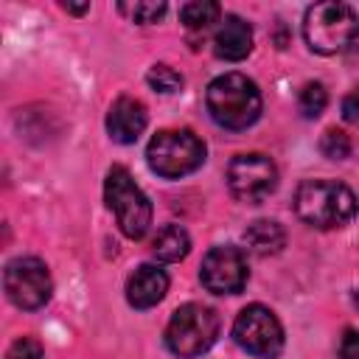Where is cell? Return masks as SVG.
Here are the masks:
<instances>
[{
  "instance_id": "9a60e30c",
  "label": "cell",
  "mask_w": 359,
  "mask_h": 359,
  "mask_svg": "<svg viewBox=\"0 0 359 359\" xmlns=\"http://www.w3.org/2000/svg\"><path fill=\"white\" fill-rule=\"evenodd\" d=\"M188 250H191V236L180 224H163L151 238V255L165 264L182 261L188 255Z\"/></svg>"
},
{
  "instance_id": "7c38bea8",
  "label": "cell",
  "mask_w": 359,
  "mask_h": 359,
  "mask_svg": "<svg viewBox=\"0 0 359 359\" xmlns=\"http://www.w3.org/2000/svg\"><path fill=\"white\" fill-rule=\"evenodd\" d=\"M168 292V275L157 264H140L126 283V300L135 309H151L157 306Z\"/></svg>"
},
{
  "instance_id": "30bf717a",
  "label": "cell",
  "mask_w": 359,
  "mask_h": 359,
  "mask_svg": "<svg viewBox=\"0 0 359 359\" xmlns=\"http://www.w3.org/2000/svg\"><path fill=\"white\" fill-rule=\"evenodd\" d=\"M202 286L213 294H236L244 289L247 283V261L244 252L238 247H213L205 258H202V269H199Z\"/></svg>"
},
{
  "instance_id": "ac0fdd59",
  "label": "cell",
  "mask_w": 359,
  "mask_h": 359,
  "mask_svg": "<svg viewBox=\"0 0 359 359\" xmlns=\"http://www.w3.org/2000/svg\"><path fill=\"white\" fill-rule=\"evenodd\" d=\"M146 81H149V87L151 90H157V93H177L180 87H182V76L171 67V65H151L149 67V73H146Z\"/></svg>"
},
{
  "instance_id": "ffe728a7",
  "label": "cell",
  "mask_w": 359,
  "mask_h": 359,
  "mask_svg": "<svg viewBox=\"0 0 359 359\" xmlns=\"http://www.w3.org/2000/svg\"><path fill=\"white\" fill-rule=\"evenodd\" d=\"M118 11L126 14L132 22L149 25L165 14V3H118Z\"/></svg>"
},
{
  "instance_id": "603a6c76",
  "label": "cell",
  "mask_w": 359,
  "mask_h": 359,
  "mask_svg": "<svg viewBox=\"0 0 359 359\" xmlns=\"http://www.w3.org/2000/svg\"><path fill=\"white\" fill-rule=\"evenodd\" d=\"M342 118L348 123H356L359 126V87H353L345 98H342Z\"/></svg>"
},
{
  "instance_id": "d4e9b609",
  "label": "cell",
  "mask_w": 359,
  "mask_h": 359,
  "mask_svg": "<svg viewBox=\"0 0 359 359\" xmlns=\"http://www.w3.org/2000/svg\"><path fill=\"white\" fill-rule=\"evenodd\" d=\"M353 303H356V309H359V289L353 292Z\"/></svg>"
},
{
  "instance_id": "d6986e66",
  "label": "cell",
  "mask_w": 359,
  "mask_h": 359,
  "mask_svg": "<svg viewBox=\"0 0 359 359\" xmlns=\"http://www.w3.org/2000/svg\"><path fill=\"white\" fill-rule=\"evenodd\" d=\"M320 151L328 160H345L353 151V143L342 129H325L323 137H320Z\"/></svg>"
},
{
  "instance_id": "4fadbf2b",
  "label": "cell",
  "mask_w": 359,
  "mask_h": 359,
  "mask_svg": "<svg viewBox=\"0 0 359 359\" xmlns=\"http://www.w3.org/2000/svg\"><path fill=\"white\" fill-rule=\"evenodd\" d=\"M252 50V28L236 14H227L213 31V53L227 62H241Z\"/></svg>"
},
{
  "instance_id": "7a4b0ae2",
  "label": "cell",
  "mask_w": 359,
  "mask_h": 359,
  "mask_svg": "<svg viewBox=\"0 0 359 359\" xmlns=\"http://www.w3.org/2000/svg\"><path fill=\"white\" fill-rule=\"evenodd\" d=\"M205 104H208L210 118L219 126L233 129V132L252 126L261 115V93H258L255 81L241 73L216 76L208 84Z\"/></svg>"
},
{
  "instance_id": "2e32d148",
  "label": "cell",
  "mask_w": 359,
  "mask_h": 359,
  "mask_svg": "<svg viewBox=\"0 0 359 359\" xmlns=\"http://www.w3.org/2000/svg\"><path fill=\"white\" fill-rule=\"evenodd\" d=\"M222 14V6L213 0H196V3H185L180 8V20L188 31H205L208 25H213Z\"/></svg>"
},
{
  "instance_id": "6da1fadb",
  "label": "cell",
  "mask_w": 359,
  "mask_h": 359,
  "mask_svg": "<svg viewBox=\"0 0 359 359\" xmlns=\"http://www.w3.org/2000/svg\"><path fill=\"white\" fill-rule=\"evenodd\" d=\"M356 196L337 180H306L294 191V213L317 230L345 227L356 216Z\"/></svg>"
},
{
  "instance_id": "3957f363",
  "label": "cell",
  "mask_w": 359,
  "mask_h": 359,
  "mask_svg": "<svg viewBox=\"0 0 359 359\" xmlns=\"http://www.w3.org/2000/svg\"><path fill=\"white\" fill-rule=\"evenodd\" d=\"M359 36V17L345 3H314L303 17V39L314 53L334 56Z\"/></svg>"
},
{
  "instance_id": "44dd1931",
  "label": "cell",
  "mask_w": 359,
  "mask_h": 359,
  "mask_svg": "<svg viewBox=\"0 0 359 359\" xmlns=\"http://www.w3.org/2000/svg\"><path fill=\"white\" fill-rule=\"evenodd\" d=\"M6 359H42V345L34 337H20L6 351Z\"/></svg>"
},
{
  "instance_id": "8fae6325",
  "label": "cell",
  "mask_w": 359,
  "mask_h": 359,
  "mask_svg": "<svg viewBox=\"0 0 359 359\" xmlns=\"http://www.w3.org/2000/svg\"><path fill=\"white\" fill-rule=\"evenodd\" d=\"M149 123V112L137 98L121 95L107 112V132L115 143H135Z\"/></svg>"
},
{
  "instance_id": "9c48e42d",
  "label": "cell",
  "mask_w": 359,
  "mask_h": 359,
  "mask_svg": "<svg viewBox=\"0 0 359 359\" xmlns=\"http://www.w3.org/2000/svg\"><path fill=\"white\" fill-rule=\"evenodd\" d=\"M275 185H278V168L261 151L236 154L227 165V188L238 202L258 205L275 191Z\"/></svg>"
},
{
  "instance_id": "5bb4252c",
  "label": "cell",
  "mask_w": 359,
  "mask_h": 359,
  "mask_svg": "<svg viewBox=\"0 0 359 359\" xmlns=\"http://www.w3.org/2000/svg\"><path fill=\"white\" fill-rule=\"evenodd\" d=\"M244 244H247V250H250L252 255H261V258L278 255V252L283 250V244H286V233H283V227H280L278 222H272V219H255V222L244 230Z\"/></svg>"
},
{
  "instance_id": "52a82bcc",
  "label": "cell",
  "mask_w": 359,
  "mask_h": 359,
  "mask_svg": "<svg viewBox=\"0 0 359 359\" xmlns=\"http://www.w3.org/2000/svg\"><path fill=\"white\" fill-rule=\"evenodd\" d=\"M233 337L247 353L261 359H275L283 351V325L275 311L261 303H252L238 311L233 323Z\"/></svg>"
},
{
  "instance_id": "277c9868",
  "label": "cell",
  "mask_w": 359,
  "mask_h": 359,
  "mask_svg": "<svg viewBox=\"0 0 359 359\" xmlns=\"http://www.w3.org/2000/svg\"><path fill=\"white\" fill-rule=\"evenodd\" d=\"M219 337V314L202 303L180 306L165 325V345L180 359H194L210 351Z\"/></svg>"
},
{
  "instance_id": "8992f818",
  "label": "cell",
  "mask_w": 359,
  "mask_h": 359,
  "mask_svg": "<svg viewBox=\"0 0 359 359\" xmlns=\"http://www.w3.org/2000/svg\"><path fill=\"white\" fill-rule=\"evenodd\" d=\"M104 196L115 222L126 238H143L151 224V202L137 188L132 174L123 165H112L104 180Z\"/></svg>"
},
{
  "instance_id": "ba28073f",
  "label": "cell",
  "mask_w": 359,
  "mask_h": 359,
  "mask_svg": "<svg viewBox=\"0 0 359 359\" xmlns=\"http://www.w3.org/2000/svg\"><path fill=\"white\" fill-rule=\"evenodd\" d=\"M3 286H6L8 300L17 309H28V311L45 306L53 292V280H50L45 261H39L34 255H20V258L8 261L6 272H3Z\"/></svg>"
},
{
  "instance_id": "5b68a950",
  "label": "cell",
  "mask_w": 359,
  "mask_h": 359,
  "mask_svg": "<svg viewBox=\"0 0 359 359\" xmlns=\"http://www.w3.org/2000/svg\"><path fill=\"white\" fill-rule=\"evenodd\" d=\"M146 160L154 174L177 180L205 163V143L191 129H163L149 140Z\"/></svg>"
},
{
  "instance_id": "e0dca14e",
  "label": "cell",
  "mask_w": 359,
  "mask_h": 359,
  "mask_svg": "<svg viewBox=\"0 0 359 359\" xmlns=\"http://www.w3.org/2000/svg\"><path fill=\"white\" fill-rule=\"evenodd\" d=\"M325 104H328V93L320 81H309L297 95V109L303 112V118H317L325 109Z\"/></svg>"
},
{
  "instance_id": "7402d4cb",
  "label": "cell",
  "mask_w": 359,
  "mask_h": 359,
  "mask_svg": "<svg viewBox=\"0 0 359 359\" xmlns=\"http://www.w3.org/2000/svg\"><path fill=\"white\" fill-rule=\"evenodd\" d=\"M339 359H359V331L345 328L339 337Z\"/></svg>"
},
{
  "instance_id": "cb8c5ba5",
  "label": "cell",
  "mask_w": 359,
  "mask_h": 359,
  "mask_svg": "<svg viewBox=\"0 0 359 359\" xmlns=\"http://www.w3.org/2000/svg\"><path fill=\"white\" fill-rule=\"evenodd\" d=\"M62 8H65V11H73V14H84V11L90 8V6H87V3H84V6H73V3H62Z\"/></svg>"
}]
</instances>
